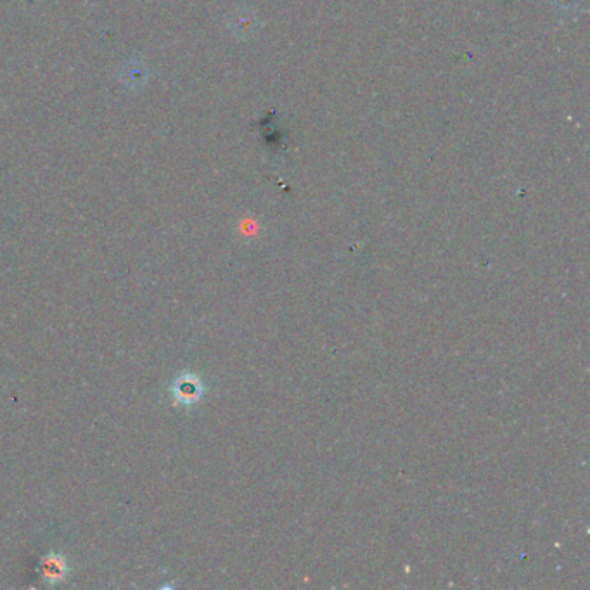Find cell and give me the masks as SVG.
Segmentation results:
<instances>
[{
  "mask_svg": "<svg viewBox=\"0 0 590 590\" xmlns=\"http://www.w3.org/2000/svg\"><path fill=\"white\" fill-rule=\"evenodd\" d=\"M170 393L173 397V404L177 406H196L203 398V381L196 372H183L172 383Z\"/></svg>",
  "mask_w": 590,
  "mask_h": 590,
  "instance_id": "6da1fadb",
  "label": "cell"
},
{
  "mask_svg": "<svg viewBox=\"0 0 590 590\" xmlns=\"http://www.w3.org/2000/svg\"><path fill=\"white\" fill-rule=\"evenodd\" d=\"M68 563L64 559V556L58 554V552H49L42 557L41 561V576L42 580L49 585H56L61 584L68 576Z\"/></svg>",
  "mask_w": 590,
  "mask_h": 590,
  "instance_id": "7a4b0ae2",
  "label": "cell"
}]
</instances>
